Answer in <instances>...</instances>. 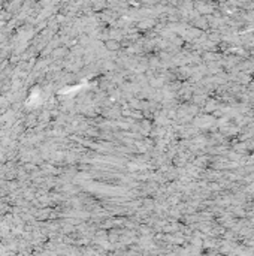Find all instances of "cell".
<instances>
[{
	"label": "cell",
	"instance_id": "1",
	"mask_svg": "<svg viewBox=\"0 0 254 256\" xmlns=\"http://www.w3.org/2000/svg\"><path fill=\"white\" fill-rule=\"evenodd\" d=\"M105 48L108 50V51H118V50H121V40H118V39H114V38H108L106 40H105Z\"/></svg>",
	"mask_w": 254,
	"mask_h": 256
},
{
	"label": "cell",
	"instance_id": "2",
	"mask_svg": "<svg viewBox=\"0 0 254 256\" xmlns=\"http://www.w3.org/2000/svg\"><path fill=\"white\" fill-rule=\"evenodd\" d=\"M153 27V22L148 20V21H142V22H139L137 24V29L139 30H148V29H151Z\"/></svg>",
	"mask_w": 254,
	"mask_h": 256
}]
</instances>
